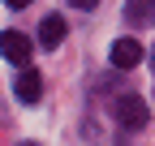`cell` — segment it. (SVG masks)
Masks as SVG:
<instances>
[{"instance_id":"277c9868","label":"cell","mask_w":155,"mask_h":146,"mask_svg":"<svg viewBox=\"0 0 155 146\" xmlns=\"http://www.w3.org/2000/svg\"><path fill=\"white\" fill-rule=\"evenodd\" d=\"M112 65H116V69L142 65V43H138V39H116V43H112Z\"/></svg>"},{"instance_id":"3957f363","label":"cell","mask_w":155,"mask_h":146,"mask_svg":"<svg viewBox=\"0 0 155 146\" xmlns=\"http://www.w3.org/2000/svg\"><path fill=\"white\" fill-rule=\"evenodd\" d=\"M13 95L22 99V103H39V95H43V78H39V69H30V65H22V69H17Z\"/></svg>"},{"instance_id":"6da1fadb","label":"cell","mask_w":155,"mask_h":146,"mask_svg":"<svg viewBox=\"0 0 155 146\" xmlns=\"http://www.w3.org/2000/svg\"><path fill=\"white\" fill-rule=\"evenodd\" d=\"M112 116H116L121 129H142L147 116H151V107H147L142 95H121V99H112Z\"/></svg>"},{"instance_id":"9c48e42d","label":"cell","mask_w":155,"mask_h":146,"mask_svg":"<svg viewBox=\"0 0 155 146\" xmlns=\"http://www.w3.org/2000/svg\"><path fill=\"white\" fill-rule=\"evenodd\" d=\"M151 69H155V52H151Z\"/></svg>"},{"instance_id":"8992f818","label":"cell","mask_w":155,"mask_h":146,"mask_svg":"<svg viewBox=\"0 0 155 146\" xmlns=\"http://www.w3.org/2000/svg\"><path fill=\"white\" fill-rule=\"evenodd\" d=\"M125 22H129V26L155 22V0H125Z\"/></svg>"},{"instance_id":"52a82bcc","label":"cell","mask_w":155,"mask_h":146,"mask_svg":"<svg viewBox=\"0 0 155 146\" xmlns=\"http://www.w3.org/2000/svg\"><path fill=\"white\" fill-rule=\"evenodd\" d=\"M69 5H73V9H95L99 0H69Z\"/></svg>"},{"instance_id":"30bf717a","label":"cell","mask_w":155,"mask_h":146,"mask_svg":"<svg viewBox=\"0 0 155 146\" xmlns=\"http://www.w3.org/2000/svg\"><path fill=\"white\" fill-rule=\"evenodd\" d=\"M22 146H39V142H22Z\"/></svg>"},{"instance_id":"5b68a950","label":"cell","mask_w":155,"mask_h":146,"mask_svg":"<svg viewBox=\"0 0 155 146\" xmlns=\"http://www.w3.org/2000/svg\"><path fill=\"white\" fill-rule=\"evenodd\" d=\"M61 43H65V17L52 13V17H43V22H39V47L52 52V47H61Z\"/></svg>"},{"instance_id":"7a4b0ae2","label":"cell","mask_w":155,"mask_h":146,"mask_svg":"<svg viewBox=\"0 0 155 146\" xmlns=\"http://www.w3.org/2000/svg\"><path fill=\"white\" fill-rule=\"evenodd\" d=\"M0 52H5V60L9 65H30V56H35V43H30V34H22V30H5L0 34Z\"/></svg>"},{"instance_id":"ba28073f","label":"cell","mask_w":155,"mask_h":146,"mask_svg":"<svg viewBox=\"0 0 155 146\" xmlns=\"http://www.w3.org/2000/svg\"><path fill=\"white\" fill-rule=\"evenodd\" d=\"M30 5V0H9V9H26Z\"/></svg>"}]
</instances>
